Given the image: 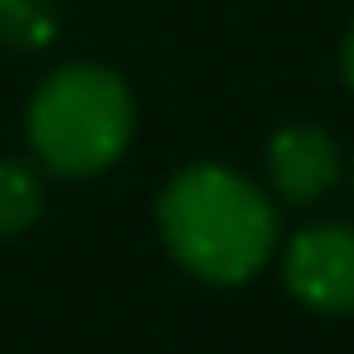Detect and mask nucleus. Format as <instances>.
<instances>
[{"instance_id":"nucleus-1","label":"nucleus","mask_w":354,"mask_h":354,"mask_svg":"<svg viewBox=\"0 0 354 354\" xmlns=\"http://www.w3.org/2000/svg\"><path fill=\"white\" fill-rule=\"evenodd\" d=\"M156 223L170 257L209 286L252 281L277 248L272 199L228 165H185L160 189Z\"/></svg>"},{"instance_id":"nucleus-2","label":"nucleus","mask_w":354,"mask_h":354,"mask_svg":"<svg viewBox=\"0 0 354 354\" xmlns=\"http://www.w3.org/2000/svg\"><path fill=\"white\" fill-rule=\"evenodd\" d=\"M30 146L44 170L64 180H88L117 165L131 141L136 107L127 83L102 64H64L30 97Z\"/></svg>"},{"instance_id":"nucleus-3","label":"nucleus","mask_w":354,"mask_h":354,"mask_svg":"<svg viewBox=\"0 0 354 354\" xmlns=\"http://www.w3.org/2000/svg\"><path fill=\"white\" fill-rule=\"evenodd\" d=\"M286 291L315 315H354V228L315 223L286 243Z\"/></svg>"},{"instance_id":"nucleus-4","label":"nucleus","mask_w":354,"mask_h":354,"mask_svg":"<svg viewBox=\"0 0 354 354\" xmlns=\"http://www.w3.org/2000/svg\"><path fill=\"white\" fill-rule=\"evenodd\" d=\"M267 175L286 204H310L339 180V146L325 127H281L267 141Z\"/></svg>"},{"instance_id":"nucleus-5","label":"nucleus","mask_w":354,"mask_h":354,"mask_svg":"<svg viewBox=\"0 0 354 354\" xmlns=\"http://www.w3.org/2000/svg\"><path fill=\"white\" fill-rule=\"evenodd\" d=\"M44 209V185L25 160H0V238L25 233Z\"/></svg>"},{"instance_id":"nucleus-6","label":"nucleus","mask_w":354,"mask_h":354,"mask_svg":"<svg viewBox=\"0 0 354 354\" xmlns=\"http://www.w3.org/2000/svg\"><path fill=\"white\" fill-rule=\"evenodd\" d=\"M54 35H59V20L49 0H0V44L6 49L35 54L54 44Z\"/></svg>"},{"instance_id":"nucleus-7","label":"nucleus","mask_w":354,"mask_h":354,"mask_svg":"<svg viewBox=\"0 0 354 354\" xmlns=\"http://www.w3.org/2000/svg\"><path fill=\"white\" fill-rule=\"evenodd\" d=\"M339 73H344V83L354 88V25H349V35H344V49H339Z\"/></svg>"}]
</instances>
